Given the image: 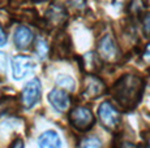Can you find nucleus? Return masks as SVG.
Returning <instances> with one entry per match:
<instances>
[{
  "label": "nucleus",
  "instance_id": "1",
  "mask_svg": "<svg viewBox=\"0 0 150 148\" xmlns=\"http://www.w3.org/2000/svg\"><path fill=\"white\" fill-rule=\"evenodd\" d=\"M144 90V82L138 75L125 74L112 87V96L122 107L133 108Z\"/></svg>",
  "mask_w": 150,
  "mask_h": 148
},
{
  "label": "nucleus",
  "instance_id": "2",
  "mask_svg": "<svg viewBox=\"0 0 150 148\" xmlns=\"http://www.w3.org/2000/svg\"><path fill=\"white\" fill-rule=\"evenodd\" d=\"M69 122L72 127L79 131H88L93 127L96 118L89 108L86 107H76L69 113Z\"/></svg>",
  "mask_w": 150,
  "mask_h": 148
},
{
  "label": "nucleus",
  "instance_id": "3",
  "mask_svg": "<svg viewBox=\"0 0 150 148\" xmlns=\"http://www.w3.org/2000/svg\"><path fill=\"white\" fill-rule=\"evenodd\" d=\"M98 56L102 61L112 64L120 57V51L111 34H106L98 43Z\"/></svg>",
  "mask_w": 150,
  "mask_h": 148
},
{
  "label": "nucleus",
  "instance_id": "4",
  "mask_svg": "<svg viewBox=\"0 0 150 148\" xmlns=\"http://www.w3.org/2000/svg\"><path fill=\"white\" fill-rule=\"evenodd\" d=\"M68 10L64 3H52L46 12V24L50 29H60L65 25L68 20Z\"/></svg>",
  "mask_w": 150,
  "mask_h": 148
},
{
  "label": "nucleus",
  "instance_id": "5",
  "mask_svg": "<svg viewBox=\"0 0 150 148\" xmlns=\"http://www.w3.org/2000/svg\"><path fill=\"white\" fill-rule=\"evenodd\" d=\"M98 116H99L100 124L107 130H115L120 122V113L116 108L110 101H105L100 104L98 109Z\"/></svg>",
  "mask_w": 150,
  "mask_h": 148
},
{
  "label": "nucleus",
  "instance_id": "6",
  "mask_svg": "<svg viewBox=\"0 0 150 148\" xmlns=\"http://www.w3.org/2000/svg\"><path fill=\"white\" fill-rule=\"evenodd\" d=\"M41 82L39 79L34 78L24 87L21 92V103L25 108H33L34 105L38 103V100L41 99Z\"/></svg>",
  "mask_w": 150,
  "mask_h": 148
},
{
  "label": "nucleus",
  "instance_id": "7",
  "mask_svg": "<svg viewBox=\"0 0 150 148\" xmlns=\"http://www.w3.org/2000/svg\"><path fill=\"white\" fill-rule=\"evenodd\" d=\"M105 92V83L94 74H86L83 77L82 96L85 99H97Z\"/></svg>",
  "mask_w": 150,
  "mask_h": 148
},
{
  "label": "nucleus",
  "instance_id": "8",
  "mask_svg": "<svg viewBox=\"0 0 150 148\" xmlns=\"http://www.w3.org/2000/svg\"><path fill=\"white\" fill-rule=\"evenodd\" d=\"M72 50L71 38L64 33H59L51 44L50 53L54 59H65L69 56Z\"/></svg>",
  "mask_w": 150,
  "mask_h": 148
},
{
  "label": "nucleus",
  "instance_id": "9",
  "mask_svg": "<svg viewBox=\"0 0 150 148\" xmlns=\"http://www.w3.org/2000/svg\"><path fill=\"white\" fill-rule=\"evenodd\" d=\"M35 68V64L29 56H16L12 60V73L14 79H22L31 73Z\"/></svg>",
  "mask_w": 150,
  "mask_h": 148
},
{
  "label": "nucleus",
  "instance_id": "10",
  "mask_svg": "<svg viewBox=\"0 0 150 148\" xmlns=\"http://www.w3.org/2000/svg\"><path fill=\"white\" fill-rule=\"evenodd\" d=\"M47 99L50 101V104L52 105V108L56 109L57 112H67L69 107H71V98L62 89H54L48 94Z\"/></svg>",
  "mask_w": 150,
  "mask_h": 148
},
{
  "label": "nucleus",
  "instance_id": "11",
  "mask_svg": "<svg viewBox=\"0 0 150 148\" xmlns=\"http://www.w3.org/2000/svg\"><path fill=\"white\" fill-rule=\"evenodd\" d=\"M13 40L18 50H26L34 42V34L26 26H18L14 31Z\"/></svg>",
  "mask_w": 150,
  "mask_h": 148
},
{
  "label": "nucleus",
  "instance_id": "12",
  "mask_svg": "<svg viewBox=\"0 0 150 148\" xmlns=\"http://www.w3.org/2000/svg\"><path fill=\"white\" fill-rule=\"evenodd\" d=\"M38 146L39 148H62V140L56 131L48 130L39 136Z\"/></svg>",
  "mask_w": 150,
  "mask_h": 148
},
{
  "label": "nucleus",
  "instance_id": "13",
  "mask_svg": "<svg viewBox=\"0 0 150 148\" xmlns=\"http://www.w3.org/2000/svg\"><path fill=\"white\" fill-rule=\"evenodd\" d=\"M81 61L82 62L80 65L82 66V69L85 70V72H88V73L94 74L98 69H99L100 61H102V60L99 59V56L94 55V52H88L86 55L82 56Z\"/></svg>",
  "mask_w": 150,
  "mask_h": 148
},
{
  "label": "nucleus",
  "instance_id": "14",
  "mask_svg": "<svg viewBox=\"0 0 150 148\" xmlns=\"http://www.w3.org/2000/svg\"><path fill=\"white\" fill-rule=\"evenodd\" d=\"M56 84L60 87L62 90H67V91H74L76 89V82L68 74H60L56 78Z\"/></svg>",
  "mask_w": 150,
  "mask_h": 148
},
{
  "label": "nucleus",
  "instance_id": "15",
  "mask_svg": "<svg viewBox=\"0 0 150 148\" xmlns=\"http://www.w3.org/2000/svg\"><path fill=\"white\" fill-rule=\"evenodd\" d=\"M50 50H51V47H50V44L47 43V40H46L45 38H42V36H39V38L37 39V42H35V52H37V55H38L41 59H45L46 56L50 53Z\"/></svg>",
  "mask_w": 150,
  "mask_h": 148
},
{
  "label": "nucleus",
  "instance_id": "16",
  "mask_svg": "<svg viewBox=\"0 0 150 148\" xmlns=\"http://www.w3.org/2000/svg\"><path fill=\"white\" fill-rule=\"evenodd\" d=\"M77 148H102V142L98 136H86L80 142Z\"/></svg>",
  "mask_w": 150,
  "mask_h": 148
},
{
  "label": "nucleus",
  "instance_id": "17",
  "mask_svg": "<svg viewBox=\"0 0 150 148\" xmlns=\"http://www.w3.org/2000/svg\"><path fill=\"white\" fill-rule=\"evenodd\" d=\"M146 8V3L145 0H132L131 4H129L128 10L131 13H134V15H138L141 13L144 9Z\"/></svg>",
  "mask_w": 150,
  "mask_h": 148
},
{
  "label": "nucleus",
  "instance_id": "18",
  "mask_svg": "<svg viewBox=\"0 0 150 148\" xmlns=\"http://www.w3.org/2000/svg\"><path fill=\"white\" fill-rule=\"evenodd\" d=\"M144 30H145V33L150 35V13H146L145 17H144Z\"/></svg>",
  "mask_w": 150,
  "mask_h": 148
},
{
  "label": "nucleus",
  "instance_id": "19",
  "mask_svg": "<svg viewBox=\"0 0 150 148\" xmlns=\"http://www.w3.org/2000/svg\"><path fill=\"white\" fill-rule=\"evenodd\" d=\"M5 43H7V34H5V30L0 26V47H3Z\"/></svg>",
  "mask_w": 150,
  "mask_h": 148
},
{
  "label": "nucleus",
  "instance_id": "20",
  "mask_svg": "<svg viewBox=\"0 0 150 148\" xmlns=\"http://www.w3.org/2000/svg\"><path fill=\"white\" fill-rule=\"evenodd\" d=\"M9 148H24V142L21 139H16L12 144H11Z\"/></svg>",
  "mask_w": 150,
  "mask_h": 148
},
{
  "label": "nucleus",
  "instance_id": "21",
  "mask_svg": "<svg viewBox=\"0 0 150 148\" xmlns=\"http://www.w3.org/2000/svg\"><path fill=\"white\" fill-rule=\"evenodd\" d=\"M144 59H145V61L150 62V44L148 45V47H146L145 53H144Z\"/></svg>",
  "mask_w": 150,
  "mask_h": 148
},
{
  "label": "nucleus",
  "instance_id": "22",
  "mask_svg": "<svg viewBox=\"0 0 150 148\" xmlns=\"http://www.w3.org/2000/svg\"><path fill=\"white\" fill-rule=\"evenodd\" d=\"M120 148H138V147L134 146L133 143H129V142H124L122 146H120Z\"/></svg>",
  "mask_w": 150,
  "mask_h": 148
},
{
  "label": "nucleus",
  "instance_id": "23",
  "mask_svg": "<svg viewBox=\"0 0 150 148\" xmlns=\"http://www.w3.org/2000/svg\"><path fill=\"white\" fill-rule=\"evenodd\" d=\"M4 64H5V56L3 52H0V69L4 68Z\"/></svg>",
  "mask_w": 150,
  "mask_h": 148
},
{
  "label": "nucleus",
  "instance_id": "24",
  "mask_svg": "<svg viewBox=\"0 0 150 148\" xmlns=\"http://www.w3.org/2000/svg\"><path fill=\"white\" fill-rule=\"evenodd\" d=\"M146 148H150V136H148L146 139Z\"/></svg>",
  "mask_w": 150,
  "mask_h": 148
}]
</instances>
